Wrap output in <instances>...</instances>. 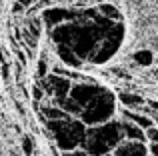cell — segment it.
I'll list each match as a JSON object with an SVG mask.
<instances>
[{
	"label": "cell",
	"instance_id": "cell-1",
	"mask_svg": "<svg viewBox=\"0 0 158 156\" xmlns=\"http://www.w3.org/2000/svg\"><path fill=\"white\" fill-rule=\"evenodd\" d=\"M50 126L56 130V140L60 142L62 148H74L76 144L84 142V138H86L84 126L70 120V118L64 120L62 124H50Z\"/></svg>",
	"mask_w": 158,
	"mask_h": 156
},
{
	"label": "cell",
	"instance_id": "cell-2",
	"mask_svg": "<svg viewBox=\"0 0 158 156\" xmlns=\"http://www.w3.org/2000/svg\"><path fill=\"white\" fill-rule=\"evenodd\" d=\"M78 12L80 10H70V8H62V6H48L42 10L40 14V20L46 24V28L58 26L62 22H70V20H76L78 18Z\"/></svg>",
	"mask_w": 158,
	"mask_h": 156
},
{
	"label": "cell",
	"instance_id": "cell-3",
	"mask_svg": "<svg viewBox=\"0 0 158 156\" xmlns=\"http://www.w3.org/2000/svg\"><path fill=\"white\" fill-rule=\"evenodd\" d=\"M48 90L54 94V96H66L70 90V82L66 80V78H62V74H56V76H50L48 78Z\"/></svg>",
	"mask_w": 158,
	"mask_h": 156
},
{
	"label": "cell",
	"instance_id": "cell-4",
	"mask_svg": "<svg viewBox=\"0 0 158 156\" xmlns=\"http://www.w3.org/2000/svg\"><path fill=\"white\" fill-rule=\"evenodd\" d=\"M124 118L132 120L134 124H138L140 128H150L152 126V118L150 116H144V114H136V112H130V110H124Z\"/></svg>",
	"mask_w": 158,
	"mask_h": 156
},
{
	"label": "cell",
	"instance_id": "cell-5",
	"mask_svg": "<svg viewBox=\"0 0 158 156\" xmlns=\"http://www.w3.org/2000/svg\"><path fill=\"white\" fill-rule=\"evenodd\" d=\"M124 134H126L130 140H140L144 142V138H146V132H142V128H140L138 124H124Z\"/></svg>",
	"mask_w": 158,
	"mask_h": 156
},
{
	"label": "cell",
	"instance_id": "cell-6",
	"mask_svg": "<svg viewBox=\"0 0 158 156\" xmlns=\"http://www.w3.org/2000/svg\"><path fill=\"white\" fill-rule=\"evenodd\" d=\"M98 10H100V14H104L110 20H122V14L114 4H98Z\"/></svg>",
	"mask_w": 158,
	"mask_h": 156
},
{
	"label": "cell",
	"instance_id": "cell-7",
	"mask_svg": "<svg viewBox=\"0 0 158 156\" xmlns=\"http://www.w3.org/2000/svg\"><path fill=\"white\" fill-rule=\"evenodd\" d=\"M134 60L138 64H142V66H148V64H152V52L140 50V52H136V54H134Z\"/></svg>",
	"mask_w": 158,
	"mask_h": 156
},
{
	"label": "cell",
	"instance_id": "cell-8",
	"mask_svg": "<svg viewBox=\"0 0 158 156\" xmlns=\"http://www.w3.org/2000/svg\"><path fill=\"white\" fill-rule=\"evenodd\" d=\"M120 100H122V102H126L128 106L142 104V98H138V96H130V94H120Z\"/></svg>",
	"mask_w": 158,
	"mask_h": 156
},
{
	"label": "cell",
	"instance_id": "cell-9",
	"mask_svg": "<svg viewBox=\"0 0 158 156\" xmlns=\"http://www.w3.org/2000/svg\"><path fill=\"white\" fill-rule=\"evenodd\" d=\"M146 138L152 140V142H158V128H154V126L146 128Z\"/></svg>",
	"mask_w": 158,
	"mask_h": 156
},
{
	"label": "cell",
	"instance_id": "cell-10",
	"mask_svg": "<svg viewBox=\"0 0 158 156\" xmlns=\"http://www.w3.org/2000/svg\"><path fill=\"white\" fill-rule=\"evenodd\" d=\"M24 8H26V6H22L20 2H16V0H14V4H12V12H14V14H18V12H22Z\"/></svg>",
	"mask_w": 158,
	"mask_h": 156
},
{
	"label": "cell",
	"instance_id": "cell-11",
	"mask_svg": "<svg viewBox=\"0 0 158 156\" xmlns=\"http://www.w3.org/2000/svg\"><path fill=\"white\" fill-rule=\"evenodd\" d=\"M44 74H46V62L40 60L38 62V76H44Z\"/></svg>",
	"mask_w": 158,
	"mask_h": 156
},
{
	"label": "cell",
	"instance_id": "cell-12",
	"mask_svg": "<svg viewBox=\"0 0 158 156\" xmlns=\"http://www.w3.org/2000/svg\"><path fill=\"white\" fill-rule=\"evenodd\" d=\"M22 146H24V150H26V152L30 154V150H32V144H30V140H28V138H22Z\"/></svg>",
	"mask_w": 158,
	"mask_h": 156
},
{
	"label": "cell",
	"instance_id": "cell-13",
	"mask_svg": "<svg viewBox=\"0 0 158 156\" xmlns=\"http://www.w3.org/2000/svg\"><path fill=\"white\" fill-rule=\"evenodd\" d=\"M64 156H88V154L82 152V150H72V152H66Z\"/></svg>",
	"mask_w": 158,
	"mask_h": 156
},
{
	"label": "cell",
	"instance_id": "cell-14",
	"mask_svg": "<svg viewBox=\"0 0 158 156\" xmlns=\"http://www.w3.org/2000/svg\"><path fill=\"white\" fill-rule=\"evenodd\" d=\"M16 2H20V4H22V6H32V4H34V0H16Z\"/></svg>",
	"mask_w": 158,
	"mask_h": 156
},
{
	"label": "cell",
	"instance_id": "cell-15",
	"mask_svg": "<svg viewBox=\"0 0 158 156\" xmlns=\"http://www.w3.org/2000/svg\"><path fill=\"white\" fill-rule=\"evenodd\" d=\"M150 150H152V156H158V142H152Z\"/></svg>",
	"mask_w": 158,
	"mask_h": 156
},
{
	"label": "cell",
	"instance_id": "cell-16",
	"mask_svg": "<svg viewBox=\"0 0 158 156\" xmlns=\"http://www.w3.org/2000/svg\"><path fill=\"white\" fill-rule=\"evenodd\" d=\"M148 106H152L154 110H158V102H154V100H150V102H148Z\"/></svg>",
	"mask_w": 158,
	"mask_h": 156
},
{
	"label": "cell",
	"instance_id": "cell-17",
	"mask_svg": "<svg viewBox=\"0 0 158 156\" xmlns=\"http://www.w3.org/2000/svg\"><path fill=\"white\" fill-rule=\"evenodd\" d=\"M64 2H74V0H64Z\"/></svg>",
	"mask_w": 158,
	"mask_h": 156
}]
</instances>
